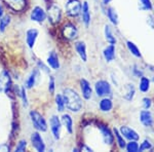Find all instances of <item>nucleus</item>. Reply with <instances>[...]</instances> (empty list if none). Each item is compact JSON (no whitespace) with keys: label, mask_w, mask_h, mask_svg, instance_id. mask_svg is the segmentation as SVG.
Wrapping results in <instances>:
<instances>
[{"label":"nucleus","mask_w":154,"mask_h":152,"mask_svg":"<svg viewBox=\"0 0 154 152\" xmlns=\"http://www.w3.org/2000/svg\"><path fill=\"white\" fill-rule=\"evenodd\" d=\"M63 97L65 100L66 108L71 112H78L82 108V99L75 91L71 88H66L63 92Z\"/></svg>","instance_id":"f257e3e1"},{"label":"nucleus","mask_w":154,"mask_h":152,"mask_svg":"<svg viewBox=\"0 0 154 152\" xmlns=\"http://www.w3.org/2000/svg\"><path fill=\"white\" fill-rule=\"evenodd\" d=\"M30 119H31V123L33 124V126L35 128L38 132L44 133V132L48 131V123H46L45 118L36 110H32L29 113Z\"/></svg>","instance_id":"f03ea898"},{"label":"nucleus","mask_w":154,"mask_h":152,"mask_svg":"<svg viewBox=\"0 0 154 152\" xmlns=\"http://www.w3.org/2000/svg\"><path fill=\"white\" fill-rule=\"evenodd\" d=\"M95 92L98 97L104 98V97H108L109 95L112 93V88H111V84L106 80H99L95 84Z\"/></svg>","instance_id":"7ed1b4c3"},{"label":"nucleus","mask_w":154,"mask_h":152,"mask_svg":"<svg viewBox=\"0 0 154 152\" xmlns=\"http://www.w3.org/2000/svg\"><path fill=\"white\" fill-rule=\"evenodd\" d=\"M49 126H51V131L53 134L54 140H60L61 138V131H62V123L60 117L57 115H53L49 120Z\"/></svg>","instance_id":"20e7f679"},{"label":"nucleus","mask_w":154,"mask_h":152,"mask_svg":"<svg viewBox=\"0 0 154 152\" xmlns=\"http://www.w3.org/2000/svg\"><path fill=\"white\" fill-rule=\"evenodd\" d=\"M48 14V19L51 24H57L61 21L62 18V9L60 8L59 5L57 4H51L48 7V11H46Z\"/></svg>","instance_id":"39448f33"},{"label":"nucleus","mask_w":154,"mask_h":152,"mask_svg":"<svg viewBox=\"0 0 154 152\" xmlns=\"http://www.w3.org/2000/svg\"><path fill=\"white\" fill-rule=\"evenodd\" d=\"M30 18H31L33 22H36L38 24H42L48 19V14L44 11L43 7L37 5L32 9L31 14H30Z\"/></svg>","instance_id":"423d86ee"},{"label":"nucleus","mask_w":154,"mask_h":152,"mask_svg":"<svg viewBox=\"0 0 154 152\" xmlns=\"http://www.w3.org/2000/svg\"><path fill=\"white\" fill-rule=\"evenodd\" d=\"M81 6L82 4L80 3L79 0H69L66 3V12L70 17H77L81 12Z\"/></svg>","instance_id":"0eeeda50"},{"label":"nucleus","mask_w":154,"mask_h":152,"mask_svg":"<svg viewBox=\"0 0 154 152\" xmlns=\"http://www.w3.org/2000/svg\"><path fill=\"white\" fill-rule=\"evenodd\" d=\"M12 85L11 77L6 70H2L0 73V93L7 94Z\"/></svg>","instance_id":"6e6552de"},{"label":"nucleus","mask_w":154,"mask_h":152,"mask_svg":"<svg viewBox=\"0 0 154 152\" xmlns=\"http://www.w3.org/2000/svg\"><path fill=\"white\" fill-rule=\"evenodd\" d=\"M31 144L33 146V148L38 152H43L45 151V143H44L43 139H42L40 133L38 131L34 132L31 134Z\"/></svg>","instance_id":"1a4fd4ad"},{"label":"nucleus","mask_w":154,"mask_h":152,"mask_svg":"<svg viewBox=\"0 0 154 152\" xmlns=\"http://www.w3.org/2000/svg\"><path fill=\"white\" fill-rule=\"evenodd\" d=\"M62 35L67 40H74L78 36V30H77V28L74 25L67 24L62 29Z\"/></svg>","instance_id":"9d476101"},{"label":"nucleus","mask_w":154,"mask_h":152,"mask_svg":"<svg viewBox=\"0 0 154 152\" xmlns=\"http://www.w3.org/2000/svg\"><path fill=\"white\" fill-rule=\"evenodd\" d=\"M39 78H40V70L38 68L34 69L31 71V73L29 74V76L27 77L26 82H25V88L27 89H31L37 84Z\"/></svg>","instance_id":"9b49d317"},{"label":"nucleus","mask_w":154,"mask_h":152,"mask_svg":"<svg viewBox=\"0 0 154 152\" xmlns=\"http://www.w3.org/2000/svg\"><path fill=\"white\" fill-rule=\"evenodd\" d=\"M99 131H100L102 140L106 145H112L114 143V135L112 134V132L109 129V128H107L106 126L100 124L99 126Z\"/></svg>","instance_id":"f8f14e48"},{"label":"nucleus","mask_w":154,"mask_h":152,"mask_svg":"<svg viewBox=\"0 0 154 152\" xmlns=\"http://www.w3.org/2000/svg\"><path fill=\"white\" fill-rule=\"evenodd\" d=\"M119 132H120V134L123 136V138L128 141H138L139 139H140V136H139L135 129L128 128V126H121Z\"/></svg>","instance_id":"ddd939ff"},{"label":"nucleus","mask_w":154,"mask_h":152,"mask_svg":"<svg viewBox=\"0 0 154 152\" xmlns=\"http://www.w3.org/2000/svg\"><path fill=\"white\" fill-rule=\"evenodd\" d=\"M39 35V31L36 28H31L29 30H27L26 32V43L28 45L29 48H33L35 46L36 40L38 38Z\"/></svg>","instance_id":"4468645a"},{"label":"nucleus","mask_w":154,"mask_h":152,"mask_svg":"<svg viewBox=\"0 0 154 152\" xmlns=\"http://www.w3.org/2000/svg\"><path fill=\"white\" fill-rule=\"evenodd\" d=\"M140 121L141 123L143 124L146 128H149V126H152L154 123V119H153V115L149 109H145V110H142L140 112Z\"/></svg>","instance_id":"2eb2a0df"},{"label":"nucleus","mask_w":154,"mask_h":152,"mask_svg":"<svg viewBox=\"0 0 154 152\" xmlns=\"http://www.w3.org/2000/svg\"><path fill=\"white\" fill-rule=\"evenodd\" d=\"M46 64L48 65L49 68H51L53 70H59L60 69V61H59V56L54 51H51L48 53V59H46Z\"/></svg>","instance_id":"dca6fc26"},{"label":"nucleus","mask_w":154,"mask_h":152,"mask_svg":"<svg viewBox=\"0 0 154 152\" xmlns=\"http://www.w3.org/2000/svg\"><path fill=\"white\" fill-rule=\"evenodd\" d=\"M80 89H81V94H82L83 99L89 100L91 98L93 88H91V83H89L86 79L82 78L80 80Z\"/></svg>","instance_id":"f3484780"},{"label":"nucleus","mask_w":154,"mask_h":152,"mask_svg":"<svg viewBox=\"0 0 154 152\" xmlns=\"http://www.w3.org/2000/svg\"><path fill=\"white\" fill-rule=\"evenodd\" d=\"M75 51L79 58L83 62L88 61V53H86V44L83 41H77L75 42Z\"/></svg>","instance_id":"a211bd4d"},{"label":"nucleus","mask_w":154,"mask_h":152,"mask_svg":"<svg viewBox=\"0 0 154 152\" xmlns=\"http://www.w3.org/2000/svg\"><path fill=\"white\" fill-rule=\"evenodd\" d=\"M81 18H82V22L85 27H88L91 24V11H89V6L86 1H84L81 6Z\"/></svg>","instance_id":"6ab92c4d"},{"label":"nucleus","mask_w":154,"mask_h":152,"mask_svg":"<svg viewBox=\"0 0 154 152\" xmlns=\"http://www.w3.org/2000/svg\"><path fill=\"white\" fill-rule=\"evenodd\" d=\"M103 56L106 62L110 63L115 59V44H109L103 51Z\"/></svg>","instance_id":"aec40b11"},{"label":"nucleus","mask_w":154,"mask_h":152,"mask_svg":"<svg viewBox=\"0 0 154 152\" xmlns=\"http://www.w3.org/2000/svg\"><path fill=\"white\" fill-rule=\"evenodd\" d=\"M99 108L102 112H110L113 108L112 100L108 97H104L99 103Z\"/></svg>","instance_id":"412c9836"},{"label":"nucleus","mask_w":154,"mask_h":152,"mask_svg":"<svg viewBox=\"0 0 154 152\" xmlns=\"http://www.w3.org/2000/svg\"><path fill=\"white\" fill-rule=\"evenodd\" d=\"M61 123L69 134L73 133V119L69 114H63V116L61 117Z\"/></svg>","instance_id":"4be33fe9"},{"label":"nucleus","mask_w":154,"mask_h":152,"mask_svg":"<svg viewBox=\"0 0 154 152\" xmlns=\"http://www.w3.org/2000/svg\"><path fill=\"white\" fill-rule=\"evenodd\" d=\"M7 4L16 11H22L26 6V0H7Z\"/></svg>","instance_id":"5701e85b"},{"label":"nucleus","mask_w":154,"mask_h":152,"mask_svg":"<svg viewBox=\"0 0 154 152\" xmlns=\"http://www.w3.org/2000/svg\"><path fill=\"white\" fill-rule=\"evenodd\" d=\"M135 94H136V89H135V86H134V84H126L125 86V88H123V98H125L126 101H131V100L134 99V97H135Z\"/></svg>","instance_id":"b1692460"},{"label":"nucleus","mask_w":154,"mask_h":152,"mask_svg":"<svg viewBox=\"0 0 154 152\" xmlns=\"http://www.w3.org/2000/svg\"><path fill=\"white\" fill-rule=\"evenodd\" d=\"M107 17H108L109 21H110L113 25H115V26L118 25L119 18H118L117 12H116V9L114 8V7H112V6L108 7V9H107Z\"/></svg>","instance_id":"393cba45"},{"label":"nucleus","mask_w":154,"mask_h":152,"mask_svg":"<svg viewBox=\"0 0 154 152\" xmlns=\"http://www.w3.org/2000/svg\"><path fill=\"white\" fill-rule=\"evenodd\" d=\"M126 46H128V51H130L134 57H136V58H141V57H142L139 47L137 46V44L134 43L133 41H131V40L126 41Z\"/></svg>","instance_id":"a878e982"},{"label":"nucleus","mask_w":154,"mask_h":152,"mask_svg":"<svg viewBox=\"0 0 154 152\" xmlns=\"http://www.w3.org/2000/svg\"><path fill=\"white\" fill-rule=\"evenodd\" d=\"M104 33H105V39L107 42H109V44H115L116 43V38L113 35V32L111 30V27L109 25H105V29H104Z\"/></svg>","instance_id":"bb28decb"},{"label":"nucleus","mask_w":154,"mask_h":152,"mask_svg":"<svg viewBox=\"0 0 154 152\" xmlns=\"http://www.w3.org/2000/svg\"><path fill=\"white\" fill-rule=\"evenodd\" d=\"M150 84H151L150 79L145 76H142L140 79V83H139V89L142 93H147L149 89H150Z\"/></svg>","instance_id":"cd10ccee"},{"label":"nucleus","mask_w":154,"mask_h":152,"mask_svg":"<svg viewBox=\"0 0 154 152\" xmlns=\"http://www.w3.org/2000/svg\"><path fill=\"white\" fill-rule=\"evenodd\" d=\"M11 18L8 14H3V16L0 18V32L3 33L6 30V28L8 27V25L11 24Z\"/></svg>","instance_id":"c85d7f7f"},{"label":"nucleus","mask_w":154,"mask_h":152,"mask_svg":"<svg viewBox=\"0 0 154 152\" xmlns=\"http://www.w3.org/2000/svg\"><path fill=\"white\" fill-rule=\"evenodd\" d=\"M113 134H114V137H115L116 142H117L119 148H120V149L125 148L126 143H125V138H123V136L120 134V132H119V129H113Z\"/></svg>","instance_id":"c756f323"},{"label":"nucleus","mask_w":154,"mask_h":152,"mask_svg":"<svg viewBox=\"0 0 154 152\" xmlns=\"http://www.w3.org/2000/svg\"><path fill=\"white\" fill-rule=\"evenodd\" d=\"M56 106L58 111L63 112L66 108V104H65V100H64L63 94H58L56 96Z\"/></svg>","instance_id":"7c9ffc66"},{"label":"nucleus","mask_w":154,"mask_h":152,"mask_svg":"<svg viewBox=\"0 0 154 152\" xmlns=\"http://www.w3.org/2000/svg\"><path fill=\"white\" fill-rule=\"evenodd\" d=\"M139 147L140 146H139L137 141H130L125 145V149H126V151H128V152H138Z\"/></svg>","instance_id":"2f4dec72"},{"label":"nucleus","mask_w":154,"mask_h":152,"mask_svg":"<svg viewBox=\"0 0 154 152\" xmlns=\"http://www.w3.org/2000/svg\"><path fill=\"white\" fill-rule=\"evenodd\" d=\"M152 148H153V145H152V143H151V141H150V140H148V139H146V140H144V141L142 142L141 146L139 147V151L151 150Z\"/></svg>","instance_id":"473e14b6"},{"label":"nucleus","mask_w":154,"mask_h":152,"mask_svg":"<svg viewBox=\"0 0 154 152\" xmlns=\"http://www.w3.org/2000/svg\"><path fill=\"white\" fill-rule=\"evenodd\" d=\"M26 88L25 86H22L21 88V93H20V97L22 99V102H23V106L24 107H28V97H27V92H26Z\"/></svg>","instance_id":"72a5a7b5"},{"label":"nucleus","mask_w":154,"mask_h":152,"mask_svg":"<svg viewBox=\"0 0 154 152\" xmlns=\"http://www.w3.org/2000/svg\"><path fill=\"white\" fill-rule=\"evenodd\" d=\"M141 4V9L144 11H150L152 9V3H151V0H140Z\"/></svg>","instance_id":"f704fd0d"},{"label":"nucleus","mask_w":154,"mask_h":152,"mask_svg":"<svg viewBox=\"0 0 154 152\" xmlns=\"http://www.w3.org/2000/svg\"><path fill=\"white\" fill-rule=\"evenodd\" d=\"M54 91H56V80L54 76H51L48 80V92L49 94H54Z\"/></svg>","instance_id":"c9c22d12"},{"label":"nucleus","mask_w":154,"mask_h":152,"mask_svg":"<svg viewBox=\"0 0 154 152\" xmlns=\"http://www.w3.org/2000/svg\"><path fill=\"white\" fill-rule=\"evenodd\" d=\"M26 148H27V142H26V140H20L19 143H18V145H17V147H16V151L23 152V151L26 150Z\"/></svg>","instance_id":"e433bc0d"},{"label":"nucleus","mask_w":154,"mask_h":152,"mask_svg":"<svg viewBox=\"0 0 154 152\" xmlns=\"http://www.w3.org/2000/svg\"><path fill=\"white\" fill-rule=\"evenodd\" d=\"M142 104H143V108L144 109H150L151 105H152V100L148 97H145L142 100Z\"/></svg>","instance_id":"4c0bfd02"},{"label":"nucleus","mask_w":154,"mask_h":152,"mask_svg":"<svg viewBox=\"0 0 154 152\" xmlns=\"http://www.w3.org/2000/svg\"><path fill=\"white\" fill-rule=\"evenodd\" d=\"M37 64H38V67H39V70H42V71H43V72H45V73H49V71H51V69H49V67H48V64H43V63H42V62H40V61H38V63H37Z\"/></svg>","instance_id":"58836bf2"},{"label":"nucleus","mask_w":154,"mask_h":152,"mask_svg":"<svg viewBox=\"0 0 154 152\" xmlns=\"http://www.w3.org/2000/svg\"><path fill=\"white\" fill-rule=\"evenodd\" d=\"M134 74H135L136 76L138 77H142L143 76V72L140 70V69H138L137 67H135V69H134Z\"/></svg>","instance_id":"ea45409f"},{"label":"nucleus","mask_w":154,"mask_h":152,"mask_svg":"<svg viewBox=\"0 0 154 152\" xmlns=\"http://www.w3.org/2000/svg\"><path fill=\"white\" fill-rule=\"evenodd\" d=\"M9 148L6 144H0V151H8Z\"/></svg>","instance_id":"a19ab883"},{"label":"nucleus","mask_w":154,"mask_h":152,"mask_svg":"<svg viewBox=\"0 0 154 152\" xmlns=\"http://www.w3.org/2000/svg\"><path fill=\"white\" fill-rule=\"evenodd\" d=\"M148 20V19H147ZM148 24H150V26H151V28H154V20H153V17L152 16H149V20H148Z\"/></svg>","instance_id":"79ce46f5"},{"label":"nucleus","mask_w":154,"mask_h":152,"mask_svg":"<svg viewBox=\"0 0 154 152\" xmlns=\"http://www.w3.org/2000/svg\"><path fill=\"white\" fill-rule=\"evenodd\" d=\"M4 14V11H3V7H2V5L0 4V18H1L2 16Z\"/></svg>","instance_id":"37998d69"},{"label":"nucleus","mask_w":154,"mask_h":152,"mask_svg":"<svg viewBox=\"0 0 154 152\" xmlns=\"http://www.w3.org/2000/svg\"><path fill=\"white\" fill-rule=\"evenodd\" d=\"M110 1H111V0H103V3H104V4H106V5H107V4L110 3Z\"/></svg>","instance_id":"c03bdc74"},{"label":"nucleus","mask_w":154,"mask_h":152,"mask_svg":"<svg viewBox=\"0 0 154 152\" xmlns=\"http://www.w3.org/2000/svg\"><path fill=\"white\" fill-rule=\"evenodd\" d=\"M153 82H154V79H153Z\"/></svg>","instance_id":"a18cd8bd"},{"label":"nucleus","mask_w":154,"mask_h":152,"mask_svg":"<svg viewBox=\"0 0 154 152\" xmlns=\"http://www.w3.org/2000/svg\"><path fill=\"white\" fill-rule=\"evenodd\" d=\"M153 9H154V6H153Z\"/></svg>","instance_id":"49530a36"}]
</instances>
